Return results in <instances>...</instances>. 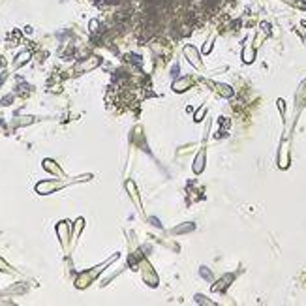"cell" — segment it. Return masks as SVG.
<instances>
[{"instance_id": "6da1fadb", "label": "cell", "mask_w": 306, "mask_h": 306, "mask_svg": "<svg viewBox=\"0 0 306 306\" xmlns=\"http://www.w3.org/2000/svg\"><path fill=\"white\" fill-rule=\"evenodd\" d=\"M184 55L188 56V60H190V62H192L195 68H199V66H201L199 58H197V51H195L193 47H186V49H184Z\"/></svg>"}, {"instance_id": "7a4b0ae2", "label": "cell", "mask_w": 306, "mask_h": 306, "mask_svg": "<svg viewBox=\"0 0 306 306\" xmlns=\"http://www.w3.org/2000/svg\"><path fill=\"white\" fill-rule=\"evenodd\" d=\"M203 158H205V152H199V156H197V160H195V165H193V171L195 173H201V169H203Z\"/></svg>"}, {"instance_id": "3957f363", "label": "cell", "mask_w": 306, "mask_h": 306, "mask_svg": "<svg viewBox=\"0 0 306 306\" xmlns=\"http://www.w3.org/2000/svg\"><path fill=\"white\" fill-rule=\"evenodd\" d=\"M244 60H246V62H252V60H254V51H252V49H246V51H244Z\"/></svg>"}, {"instance_id": "277c9868", "label": "cell", "mask_w": 306, "mask_h": 306, "mask_svg": "<svg viewBox=\"0 0 306 306\" xmlns=\"http://www.w3.org/2000/svg\"><path fill=\"white\" fill-rule=\"evenodd\" d=\"M28 56H30V53H23V55H19L17 64H21V62H25V60H28Z\"/></svg>"}, {"instance_id": "5b68a950", "label": "cell", "mask_w": 306, "mask_h": 306, "mask_svg": "<svg viewBox=\"0 0 306 306\" xmlns=\"http://www.w3.org/2000/svg\"><path fill=\"white\" fill-rule=\"evenodd\" d=\"M2 79H4V75H0V83H2Z\"/></svg>"}]
</instances>
